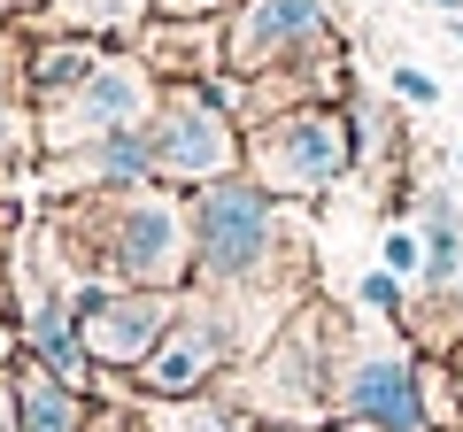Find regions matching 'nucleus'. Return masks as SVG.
<instances>
[{
  "instance_id": "nucleus-1",
  "label": "nucleus",
  "mask_w": 463,
  "mask_h": 432,
  "mask_svg": "<svg viewBox=\"0 0 463 432\" xmlns=\"http://www.w3.org/2000/svg\"><path fill=\"white\" fill-rule=\"evenodd\" d=\"M332 409L355 417V425H386V432H432L425 363L394 340H371L332 371Z\"/></svg>"
},
{
  "instance_id": "nucleus-2",
  "label": "nucleus",
  "mask_w": 463,
  "mask_h": 432,
  "mask_svg": "<svg viewBox=\"0 0 463 432\" xmlns=\"http://www.w3.org/2000/svg\"><path fill=\"white\" fill-rule=\"evenodd\" d=\"M255 170H263V185H279V193H317V185H332L347 170V124L325 117V108L270 124V132L255 139Z\"/></svg>"
},
{
  "instance_id": "nucleus-3",
  "label": "nucleus",
  "mask_w": 463,
  "mask_h": 432,
  "mask_svg": "<svg viewBox=\"0 0 463 432\" xmlns=\"http://www.w3.org/2000/svg\"><path fill=\"white\" fill-rule=\"evenodd\" d=\"M270 248V201L255 185H209L201 193V263L216 278H240L255 270Z\"/></svg>"
},
{
  "instance_id": "nucleus-4",
  "label": "nucleus",
  "mask_w": 463,
  "mask_h": 432,
  "mask_svg": "<svg viewBox=\"0 0 463 432\" xmlns=\"http://www.w3.org/2000/svg\"><path fill=\"white\" fill-rule=\"evenodd\" d=\"M155 170H170V178H224L232 170V132L201 93L170 100L163 139H155Z\"/></svg>"
},
{
  "instance_id": "nucleus-5",
  "label": "nucleus",
  "mask_w": 463,
  "mask_h": 432,
  "mask_svg": "<svg viewBox=\"0 0 463 432\" xmlns=\"http://www.w3.org/2000/svg\"><path fill=\"white\" fill-rule=\"evenodd\" d=\"M170 340V309L147 294H124V301H85V348L100 363H147L155 348Z\"/></svg>"
},
{
  "instance_id": "nucleus-6",
  "label": "nucleus",
  "mask_w": 463,
  "mask_h": 432,
  "mask_svg": "<svg viewBox=\"0 0 463 432\" xmlns=\"http://www.w3.org/2000/svg\"><path fill=\"white\" fill-rule=\"evenodd\" d=\"M116 263L132 270V278H178L185 270V232H178V216L163 209V201H132L124 209V239H116Z\"/></svg>"
},
{
  "instance_id": "nucleus-7",
  "label": "nucleus",
  "mask_w": 463,
  "mask_h": 432,
  "mask_svg": "<svg viewBox=\"0 0 463 432\" xmlns=\"http://www.w3.org/2000/svg\"><path fill=\"white\" fill-rule=\"evenodd\" d=\"M309 39H325V0H255L248 16H240L232 54L240 62H270V54L309 47Z\"/></svg>"
},
{
  "instance_id": "nucleus-8",
  "label": "nucleus",
  "mask_w": 463,
  "mask_h": 432,
  "mask_svg": "<svg viewBox=\"0 0 463 432\" xmlns=\"http://www.w3.org/2000/svg\"><path fill=\"white\" fill-rule=\"evenodd\" d=\"M209 363H216V340H209V324H178V333H170L163 348L147 355V386H155V394H194Z\"/></svg>"
},
{
  "instance_id": "nucleus-9",
  "label": "nucleus",
  "mask_w": 463,
  "mask_h": 432,
  "mask_svg": "<svg viewBox=\"0 0 463 432\" xmlns=\"http://www.w3.org/2000/svg\"><path fill=\"white\" fill-rule=\"evenodd\" d=\"M139 108H147V85H139L132 70H100V78L78 93V124L85 132H124Z\"/></svg>"
},
{
  "instance_id": "nucleus-10",
  "label": "nucleus",
  "mask_w": 463,
  "mask_h": 432,
  "mask_svg": "<svg viewBox=\"0 0 463 432\" xmlns=\"http://www.w3.org/2000/svg\"><path fill=\"white\" fill-rule=\"evenodd\" d=\"M456 248H463L456 201H448V193H425V278H432V286L456 278Z\"/></svg>"
},
{
  "instance_id": "nucleus-11",
  "label": "nucleus",
  "mask_w": 463,
  "mask_h": 432,
  "mask_svg": "<svg viewBox=\"0 0 463 432\" xmlns=\"http://www.w3.org/2000/svg\"><path fill=\"white\" fill-rule=\"evenodd\" d=\"M16 401H24V432H70L78 425V401H70L62 386H47V379H24Z\"/></svg>"
},
{
  "instance_id": "nucleus-12",
  "label": "nucleus",
  "mask_w": 463,
  "mask_h": 432,
  "mask_svg": "<svg viewBox=\"0 0 463 432\" xmlns=\"http://www.w3.org/2000/svg\"><path fill=\"white\" fill-rule=\"evenodd\" d=\"M155 432H248V425H240L224 401H178V409L155 417Z\"/></svg>"
},
{
  "instance_id": "nucleus-13",
  "label": "nucleus",
  "mask_w": 463,
  "mask_h": 432,
  "mask_svg": "<svg viewBox=\"0 0 463 432\" xmlns=\"http://www.w3.org/2000/svg\"><path fill=\"white\" fill-rule=\"evenodd\" d=\"M39 348L54 355V371H78V355H85V348H78V333H70V316H62V309H39Z\"/></svg>"
},
{
  "instance_id": "nucleus-14",
  "label": "nucleus",
  "mask_w": 463,
  "mask_h": 432,
  "mask_svg": "<svg viewBox=\"0 0 463 432\" xmlns=\"http://www.w3.org/2000/svg\"><path fill=\"white\" fill-rule=\"evenodd\" d=\"M364 301H371L379 316H402V278H394V270H371V278H364Z\"/></svg>"
},
{
  "instance_id": "nucleus-15",
  "label": "nucleus",
  "mask_w": 463,
  "mask_h": 432,
  "mask_svg": "<svg viewBox=\"0 0 463 432\" xmlns=\"http://www.w3.org/2000/svg\"><path fill=\"white\" fill-rule=\"evenodd\" d=\"M386 270H394V278H410V270H425V239L394 232V239H386Z\"/></svg>"
},
{
  "instance_id": "nucleus-16",
  "label": "nucleus",
  "mask_w": 463,
  "mask_h": 432,
  "mask_svg": "<svg viewBox=\"0 0 463 432\" xmlns=\"http://www.w3.org/2000/svg\"><path fill=\"white\" fill-rule=\"evenodd\" d=\"M394 93H402V100H417V108H432V100H440V85H432L425 70H394Z\"/></svg>"
},
{
  "instance_id": "nucleus-17",
  "label": "nucleus",
  "mask_w": 463,
  "mask_h": 432,
  "mask_svg": "<svg viewBox=\"0 0 463 432\" xmlns=\"http://www.w3.org/2000/svg\"><path fill=\"white\" fill-rule=\"evenodd\" d=\"M448 379H456V401H463V340H456V355H448Z\"/></svg>"
},
{
  "instance_id": "nucleus-18",
  "label": "nucleus",
  "mask_w": 463,
  "mask_h": 432,
  "mask_svg": "<svg viewBox=\"0 0 463 432\" xmlns=\"http://www.w3.org/2000/svg\"><path fill=\"white\" fill-rule=\"evenodd\" d=\"M332 432H386V425H355V417H340V425H332Z\"/></svg>"
},
{
  "instance_id": "nucleus-19",
  "label": "nucleus",
  "mask_w": 463,
  "mask_h": 432,
  "mask_svg": "<svg viewBox=\"0 0 463 432\" xmlns=\"http://www.w3.org/2000/svg\"><path fill=\"white\" fill-rule=\"evenodd\" d=\"M425 8H440V16H463V0H425Z\"/></svg>"
},
{
  "instance_id": "nucleus-20",
  "label": "nucleus",
  "mask_w": 463,
  "mask_h": 432,
  "mask_svg": "<svg viewBox=\"0 0 463 432\" xmlns=\"http://www.w3.org/2000/svg\"><path fill=\"white\" fill-rule=\"evenodd\" d=\"M263 432H301V425H263Z\"/></svg>"
},
{
  "instance_id": "nucleus-21",
  "label": "nucleus",
  "mask_w": 463,
  "mask_h": 432,
  "mask_svg": "<svg viewBox=\"0 0 463 432\" xmlns=\"http://www.w3.org/2000/svg\"><path fill=\"white\" fill-rule=\"evenodd\" d=\"M0 348H8V333H0Z\"/></svg>"
},
{
  "instance_id": "nucleus-22",
  "label": "nucleus",
  "mask_w": 463,
  "mask_h": 432,
  "mask_svg": "<svg viewBox=\"0 0 463 432\" xmlns=\"http://www.w3.org/2000/svg\"><path fill=\"white\" fill-rule=\"evenodd\" d=\"M456 163H463V147H456Z\"/></svg>"
}]
</instances>
